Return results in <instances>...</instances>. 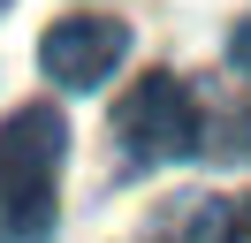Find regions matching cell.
Masks as SVG:
<instances>
[{
	"instance_id": "obj_1",
	"label": "cell",
	"mask_w": 251,
	"mask_h": 243,
	"mask_svg": "<svg viewBox=\"0 0 251 243\" xmlns=\"http://www.w3.org/2000/svg\"><path fill=\"white\" fill-rule=\"evenodd\" d=\"M114 137L129 167H168L183 152H205V114L183 76H137L114 99Z\"/></svg>"
},
{
	"instance_id": "obj_7",
	"label": "cell",
	"mask_w": 251,
	"mask_h": 243,
	"mask_svg": "<svg viewBox=\"0 0 251 243\" xmlns=\"http://www.w3.org/2000/svg\"><path fill=\"white\" fill-rule=\"evenodd\" d=\"M228 69H236V76H251V15L228 30Z\"/></svg>"
},
{
	"instance_id": "obj_5",
	"label": "cell",
	"mask_w": 251,
	"mask_h": 243,
	"mask_svg": "<svg viewBox=\"0 0 251 243\" xmlns=\"http://www.w3.org/2000/svg\"><path fill=\"white\" fill-rule=\"evenodd\" d=\"M0 243H53V190H0Z\"/></svg>"
},
{
	"instance_id": "obj_8",
	"label": "cell",
	"mask_w": 251,
	"mask_h": 243,
	"mask_svg": "<svg viewBox=\"0 0 251 243\" xmlns=\"http://www.w3.org/2000/svg\"><path fill=\"white\" fill-rule=\"evenodd\" d=\"M244 236H251V197H244Z\"/></svg>"
},
{
	"instance_id": "obj_2",
	"label": "cell",
	"mask_w": 251,
	"mask_h": 243,
	"mask_svg": "<svg viewBox=\"0 0 251 243\" xmlns=\"http://www.w3.org/2000/svg\"><path fill=\"white\" fill-rule=\"evenodd\" d=\"M122 53H129V23H114V15H61V23H46V38H38V69H46L53 84H69V91L107 84V76L122 69Z\"/></svg>"
},
{
	"instance_id": "obj_9",
	"label": "cell",
	"mask_w": 251,
	"mask_h": 243,
	"mask_svg": "<svg viewBox=\"0 0 251 243\" xmlns=\"http://www.w3.org/2000/svg\"><path fill=\"white\" fill-rule=\"evenodd\" d=\"M0 8H8V0H0Z\"/></svg>"
},
{
	"instance_id": "obj_4",
	"label": "cell",
	"mask_w": 251,
	"mask_h": 243,
	"mask_svg": "<svg viewBox=\"0 0 251 243\" xmlns=\"http://www.w3.org/2000/svg\"><path fill=\"white\" fill-rule=\"evenodd\" d=\"M244 236V205H228V197L198 190L175 205V243H236Z\"/></svg>"
},
{
	"instance_id": "obj_6",
	"label": "cell",
	"mask_w": 251,
	"mask_h": 243,
	"mask_svg": "<svg viewBox=\"0 0 251 243\" xmlns=\"http://www.w3.org/2000/svg\"><path fill=\"white\" fill-rule=\"evenodd\" d=\"M205 152L244 160V152H251V106H244V114H213V122H205Z\"/></svg>"
},
{
	"instance_id": "obj_3",
	"label": "cell",
	"mask_w": 251,
	"mask_h": 243,
	"mask_svg": "<svg viewBox=\"0 0 251 243\" xmlns=\"http://www.w3.org/2000/svg\"><path fill=\"white\" fill-rule=\"evenodd\" d=\"M69 152V122L61 106L31 99L0 122V190H53V167Z\"/></svg>"
}]
</instances>
